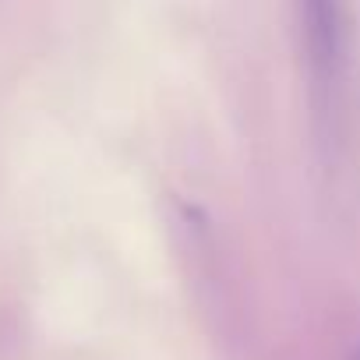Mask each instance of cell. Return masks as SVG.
<instances>
[{
	"mask_svg": "<svg viewBox=\"0 0 360 360\" xmlns=\"http://www.w3.org/2000/svg\"><path fill=\"white\" fill-rule=\"evenodd\" d=\"M293 4L311 110L325 138H335L346 117L353 71V32L346 0H293Z\"/></svg>",
	"mask_w": 360,
	"mask_h": 360,
	"instance_id": "obj_1",
	"label": "cell"
},
{
	"mask_svg": "<svg viewBox=\"0 0 360 360\" xmlns=\"http://www.w3.org/2000/svg\"><path fill=\"white\" fill-rule=\"evenodd\" d=\"M349 360H360V346H356V349H353V353H349Z\"/></svg>",
	"mask_w": 360,
	"mask_h": 360,
	"instance_id": "obj_2",
	"label": "cell"
}]
</instances>
